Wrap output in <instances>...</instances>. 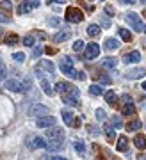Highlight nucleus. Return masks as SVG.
<instances>
[{"label":"nucleus","instance_id":"nucleus-17","mask_svg":"<svg viewBox=\"0 0 146 160\" xmlns=\"http://www.w3.org/2000/svg\"><path fill=\"white\" fill-rule=\"evenodd\" d=\"M39 84H41V89H43V92H45V94H48V96H54V94H55V91H54V89L50 87V84H48V80L41 78Z\"/></svg>","mask_w":146,"mask_h":160},{"label":"nucleus","instance_id":"nucleus-41","mask_svg":"<svg viewBox=\"0 0 146 160\" xmlns=\"http://www.w3.org/2000/svg\"><path fill=\"white\" fill-rule=\"evenodd\" d=\"M4 77H6V66L0 62V80H4Z\"/></svg>","mask_w":146,"mask_h":160},{"label":"nucleus","instance_id":"nucleus-54","mask_svg":"<svg viewBox=\"0 0 146 160\" xmlns=\"http://www.w3.org/2000/svg\"><path fill=\"white\" fill-rule=\"evenodd\" d=\"M141 4H146V0H141Z\"/></svg>","mask_w":146,"mask_h":160},{"label":"nucleus","instance_id":"nucleus-18","mask_svg":"<svg viewBox=\"0 0 146 160\" xmlns=\"http://www.w3.org/2000/svg\"><path fill=\"white\" fill-rule=\"evenodd\" d=\"M134 144H135V148H137V149H144L146 148V135H143V133L135 135Z\"/></svg>","mask_w":146,"mask_h":160},{"label":"nucleus","instance_id":"nucleus-39","mask_svg":"<svg viewBox=\"0 0 146 160\" xmlns=\"http://www.w3.org/2000/svg\"><path fill=\"white\" fill-rule=\"evenodd\" d=\"M0 23H11V18H9V14L0 12Z\"/></svg>","mask_w":146,"mask_h":160},{"label":"nucleus","instance_id":"nucleus-4","mask_svg":"<svg viewBox=\"0 0 146 160\" xmlns=\"http://www.w3.org/2000/svg\"><path fill=\"white\" fill-rule=\"evenodd\" d=\"M46 112H48V109H46L45 105H41V103H32L27 110V114L32 116V118H43Z\"/></svg>","mask_w":146,"mask_h":160},{"label":"nucleus","instance_id":"nucleus-2","mask_svg":"<svg viewBox=\"0 0 146 160\" xmlns=\"http://www.w3.org/2000/svg\"><path fill=\"white\" fill-rule=\"evenodd\" d=\"M59 68H61V71L66 77H70V78H77V71L73 69V61L70 57H62L61 62H59Z\"/></svg>","mask_w":146,"mask_h":160},{"label":"nucleus","instance_id":"nucleus-1","mask_svg":"<svg viewBox=\"0 0 146 160\" xmlns=\"http://www.w3.org/2000/svg\"><path fill=\"white\" fill-rule=\"evenodd\" d=\"M30 86H32V82L29 78H23V80H7L6 82V89L11 92H25L27 89H30Z\"/></svg>","mask_w":146,"mask_h":160},{"label":"nucleus","instance_id":"nucleus-55","mask_svg":"<svg viewBox=\"0 0 146 160\" xmlns=\"http://www.w3.org/2000/svg\"><path fill=\"white\" fill-rule=\"evenodd\" d=\"M144 18H146V9H144Z\"/></svg>","mask_w":146,"mask_h":160},{"label":"nucleus","instance_id":"nucleus-40","mask_svg":"<svg viewBox=\"0 0 146 160\" xmlns=\"http://www.w3.org/2000/svg\"><path fill=\"white\" fill-rule=\"evenodd\" d=\"M0 7H4V9H6V11H11V0H4V2H2V4H0Z\"/></svg>","mask_w":146,"mask_h":160},{"label":"nucleus","instance_id":"nucleus-29","mask_svg":"<svg viewBox=\"0 0 146 160\" xmlns=\"http://www.w3.org/2000/svg\"><path fill=\"white\" fill-rule=\"evenodd\" d=\"M41 68L46 69L48 73H54V71H55V66H54L50 61H41Z\"/></svg>","mask_w":146,"mask_h":160},{"label":"nucleus","instance_id":"nucleus-25","mask_svg":"<svg viewBox=\"0 0 146 160\" xmlns=\"http://www.w3.org/2000/svg\"><path fill=\"white\" fill-rule=\"evenodd\" d=\"M141 126H143V123H141L139 119H134V121H128V123H127V130L135 132V130H139Z\"/></svg>","mask_w":146,"mask_h":160},{"label":"nucleus","instance_id":"nucleus-56","mask_svg":"<svg viewBox=\"0 0 146 160\" xmlns=\"http://www.w3.org/2000/svg\"><path fill=\"white\" fill-rule=\"evenodd\" d=\"M144 32H146V25H144Z\"/></svg>","mask_w":146,"mask_h":160},{"label":"nucleus","instance_id":"nucleus-16","mask_svg":"<svg viewBox=\"0 0 146 160\" xmlns=\"http://www.w3.org/2000/svg\"><path fill=\"white\" fill-rule=\"evenodd\" d=\"M70 36H71V32H70L68 29H64V30H61V32H57V34L54 36V39H55L57 43H62V41L70 39Z\"/></svg>","mask_w":146,"mask_h":160},{"label":"nucleus","instance_id":"nucleus-47","mask_svg":"<svg viewBox=\"0 0 146 160\" xmlns=\"http://www.w3.org/2000/svg\"><path fill=\"white\" fill-rule=\"evenodd\" d=\"M77 78H79V80H84V78H86V73H82V71H79V73H77Z\"/></svg>","mask_w":146,"mask_h":160},{"label":"nucleus","instance_id":"nucleus-8","mask_svg":"<svg viewBox=\"0 0 146 160\" xmlns=\"http://www.w3.org/2000/svg\"><path fill=\"white\" fill-rule=\"evenodd\" d=\"M36 125H38V128H52V126H55V118L54 116L39 118V119L36 121Z\"/></svg>","mask_w":146,"mask_h":160},{"label":"nucleus","instance_id":"nucleus-33","mask_svg":"<svg viewBox=\"0 0 146 160\" xmlns=\"http://www.w3.org/2000/svg\"><path fill=\"white\" fill-rule=\"evenodd\" d=\"M89 92L93 94V96H100V94H102V87L100 86H91L89 87Z\"/></svg>","mask_w":146,"mask_h":160},{"label":"nucleus","instance_id":"nucleus-27","mask_svg":"<svg viewBox=\"0 0 146 160\" xmlns=\"http://www.w3.org/2000/svg\"><path fill=\"white\" fill-rule=\"evenodd\" d=\"M103 98H105L107 103L114 105V102H116V92H114V91H105V92H103Z\"/></svg>","mask_w":146,"mask_h":160},{"label":"nucleus","instance_id":"nucleus-6","mask_svg":"<svg viewBox=\"0 0 146 160\" xmlns=\"http://www.w3.org/2000/svg\"><path fill=\"white\" fill-rule=\"evenodd\" d=\"M46 141H62L64 139V130L62 128H57V126H52L48 132H45Z\"/></svg>","mask_w":146,"mask_h":160},{"label":"nucleus","instance_id":"nucleus-14","mask_svg":"<svg viewBox=\"0 0 146 160\" xmlns=\"http://www.w3.org/2000/svg\"><path fill=\"white\" fill-rule=\"evenodd\" d=\"M62 148H64L62 141H46V149L48 151H61Z\"/></svg>","mask_w":146,"mask_h":160},{"label":"nucleus","instance_id":"nucleus-44","mask_svg":"<svg viewBox=\"0 0 146 160\" xmlns=\"http://www.w3.org/2000/svg\"><path fill=\"white\" fill-rule=\"evenodd\" d=\"M121 102H125V103H130V102H132V98H130L128 94H123V96H121Z\"/></svg>","mask_w":146,"mask_h":160},{"label":"nucleus","instance_id":"nucleus-48","mask_svg":"<svg viewBox=\"0 0 146 160\" xmlns=\"http://www.w3.org/2000/svg\"><path fill=\"white\" fill-rule=\"evenodd\" d=\"M121 4H135V0H121Z\"/></svg>","mask_w":146,"mask_h":160},{"label":"nucleus","instance_id":"nucleus-38","mask_svg":"<svg viewBox=\"0 0 146 160\" xmlns=\"http://www.w3.org/2000/svg\"><path fill=\"white\" fill-rule=\"evenodd\" d=\"M105 110H103V109H96V118H98V121H103V119H105Z\"/></svg>","mask_w":146,"mask_h":160},{"label":"nucleus","instance_id":"nucleus-23","mask_svg":"<svg viewBox=\"0 0 146 160\" xmlns=\"http://www.w3.org/2000/svg\"><path fill=\"white\" fill-rule=\"evenodd\" d=\"M121 112H123V116H132L135 112L134 103H132V102H130V103H123V109H121Z\"/></svg>","mask_w":146,"mask_h":160},{"label":"nucleus","instance_id":"nucleus-11","mask_svg":"<svg viewBox=\"0 0 146 160\" xmlns=\"http://www.w3.org/2000/svg\"><path fill=\"white\" fill-rule=\"evenodd\" d=\"M29 148L30 149H38V148H46V141L43 137H32L29 141Z\"/></svg>","mask_w":146,"mask_h":160},{"label":"nucleus","instance_id":"nucleus-3","mask_svg":"<svg viewBox=\"0 0 146 160\" xmlns=\"http://www.w3.org/2000/svg\"><path fill=\"white\" fill-rule=\"evenodd\" d=\"M82 18H84V14H82L80 9H77V7H68V9H66V20H68V22L80 23V22H82Z\"/></svg>","mask_w":146,"mask_h":160},{"label":"nucleus","instance_id":"nucleus-30","mask_svg":"<svg viewBox=\"0 0 146 160\" xmlns=\"http://www.w3.org/2000/svg\"><path fill=\"white\" fill-rule=\"evenodd\" d=\"M103 130H105V133H107V139H109V141H112V137H114L112 125H109V123H105V125H103Z\"/></svg>","mask_w":146,"mask_h":160},{"label":"nucleus","instance_id":"nucleus-49","mask_svg":"<svg viewBox=\"0 0 146 160\" xmlns=\"http://www.w3.org/2000/svg\"><path fill=\"white\" fill-rule=\"evenodd\" d=\"M50 160H68V158H64V157H52Z\"/></svg>","mask_w":146,"mask_h":160},{"label":"nucleus","instance_id":"nucleus-5","mask_svg":"<svg viewBox=\"0 0 146 160\" xmlns=\"http://www.w3.org/2000/svg\"><path fill=\"white\" fill-rule=\"evenodd\" d=\"M125 20L128 22V25L135 30V32H141V30H143V23H141L139 14H135V12H128V14L125 16Z\"/></svg>","mask_w":146,"mask_h":160},{"label":"nucleus","instance_id":"nucleus-7","mask_svg":"<svg viewBox=\"0 0 146 160\" xmlns=\"http://www.w3.org/2000/svg\"><path fill=\"white\" fill-rule=\"evenodd\" d=\"M100 55V46L96 43H89L86 46V59H96Z\"/></svg>","mask_w":146,"mask_h":160},{"label":"nucleus","instance_id":"nucleus-21","mask_svg":"<svg viewBox=\"0 0 146 160\" xmlns=\"http://www.w3.org/2000/svg\"><path fill=\"white\" fill-rule=\"evenodd\" d=\"M62 102L66 103V105H79V100H77V96L75 94H62Z\"/></svg>","mask_w":146,"mask_h":160},{"label":"nucleus","instance_id":"nucleus-34","mask_svg":"<svg viewBox=\"0 0 146 160\" xmlns=\"http://www.w3.org/2000/svg\"><path fill=\"white\" fill-rule=\"evenodd\" d=\"M13 59H14L16 62H23V61H25V53H23V52H16V53H13Z\"/></svg>","mask_w":146,"mask_h":160},{"label":"nucleus","instance_id":"nucleus-46","mask_svg":"<svg viewBox=\"0 0 146 160\" xmlns=\"http://www.w3.org/2000/svg\"><path fill=\"white\" fill-rule=\"evenodd\" d=\"M66 0H48V4H64Z\"/></svg>","mask_w":146,"mask_h":160},{"label":"nucleus","instance_id":"nucleus-52","mask_svg":"<svg viewBox=\"0 0 146 160\" xmlns=\"http://www.w3.org/2000/svg\"><path fill=\"white\" fill-rule=\"evenodd\" d=\"M141 89H143V91L146 92V82H143V86H141Z\"/></svg>","mask_w":146,"mask_h":160},{"label":"nucleus","instance_id":"nucleus-50","mask_svg":"<svg viewBox=\"0 0 146 160\" xmlns=\"http://www.w3.org/2000/svg\"><path fill=\"white\" fill-rule=\"evenodd\" d=\"M57 23H59V20H55V18H52L50 20V25H57Z\"/></svg>","mask_w":146,"mask_h":160},{"label":"nucleus","instance_id":"nucleus-24","mask_svg":"<svg viewBox=\"0 0 146 160\" xmlns=\"http://www.w3.org/2000/svg\"><path fill=\"white\" fill-rule=\"evenodd\" d=\"M73 118H75V116H73V112H70V110H62V119H64V123H66L68 126H73Z\"/></svg>","mask_w":146,"mask_h":160},{"label":"nucleus","instance_id":"nucleus-10","mask_svg":"<svg viewBox=\"0 0 146 160\" xmlns=\"http://www.w3.org/2000/svg\"><path fill=\"white\" fill-rule=\"evenodd\" d=\"M38 6H39L38 0H34L32 4H30V2H22V4L18 6V14H25V12H29L30 9H34V7H38Z\"/></svg>","mask_w":146,"mask_h":160},{"label":"nucleus","instance_id":"nucleus-43","mask_svg":"<svg viewBox=\"0 0 146 160\" xmlns=\"http://www.w3.org/2000/svg\"><path fill=\"white\" fill-rule=\"evenodd\" d=\"M41 52H43V50H41L39 46H36V48L32 50V55H34V57H38V55H41Z\"/></svg>","mask_w":146,"mask_h":160},{"label":"nucleus","instance_id":"nucleus-28","mask_svg":"<svg viewBox=\"0 0 146 160\" xmlns=\"http://www.w3.org/2000/svg\"><path fill=\"white\" fill-rule=\"evenodd\" d=\"M118 32H119V38H121L123 41H127V43H130V41H132V34H130V30H127V29H119Z\"/></svg>","mask_w":146,"mask_h":160},{"label":"nucleus","instance_id":"nucleus-32","mask_svg":"<svg viewBox=\"0 0 146 160\" xmlns=\"http://www.w3.org/2000/svg\"><path fill=\"white\" fill-rule=\"evenodd\" d=\"M84 41H75V43H73V52H82V50H84Z\"/></svg>","mask_w":146,"mask_h":160},{"label":"nucleus","instance_id":"nucleus-26","mask_svg":"<svg viewBox=\"0 0 146 160\" xmlns=\"http://www.w3.org/2000/svg\"><path fill=\"white\" fill-rule=\"evenodd\" d=\"M18 39H20V38H18V34H14V32H13V34H7L6 38H4V43H6V45H16Z\"/></svg>","mask_w":146,"mask_h":160},{"label":"nucleus","instance_id":"nucleus-37","mask_svg":"<svg viewBox=\"0 0 146 160\" xmlns=\"http://www.w3.org/2000/svg\"><path fill=\"white\" fill-rule=\"evenodd\" d=\"M87 130H89V133L93 135V137H96V135H100V130H98L96 126H91V125H87Z\"/></svg>","mask_w":146,"mask_h":160},{"label":"nucleus","instance_id":"nucleus-42","mask_svg":"<svg viewBox=\"0 0 146 160\" xmlns=\"http://www.w3.org/2000/svg\"><path fill=\"white\" fill-rule=\"evenodd\" d=\"M105 12H107V14H111V16H112V14H114L116 11H114V7H112V6H105Z\"/></svg>","mask_w":146,"mask_h":160},{"label":"nucleus","instance_id":"nucleus-13","mask_svg":"<svg viewBox=\"0 0 146 160\" xmlns=\"http://www.w3.org/2000/svg\"><path fill=\"white\" fill-rule=\"evenodd\" d=\"M54 89H55V92H61V94H68V92L73 91V87L70 84H66V82H57Z\"/></svg>","mask_w":146,"mask_h":160},{"label":"nucleus","instance_id":"nucleus-51","mask_svg":"<svg viewBox=\"0 0 146 160\" xmlns=\"http://www.w3.org/2000/svg\"><path fill=\"white\" fill-rule=\"evenodd\" d=\"M45 52H46V53H55V50H54V48H46Z\"/></svg>","mask_w":146,"mask_h":160},{"label":"nucleus","instance_id":"nucleus-45","mask_svg":"<svg viewBox=\"0 0 146 160\" xmlns=\"http://www.w3.org/2000/svg\"><path fill=\"white\" fill-rule=\"evenodd\" d=\"M100 82H102V84H111V78H109V77H102Z\"/></svg>","mask_w":146,"mask_h":160},{"label":"nucleus","instance_id":"nucleus-36","mask_svg":"<svg viewBox=\"0 0 146 160\" xmlns=\"http://www.w3.org/2000/svg\"><path fill=\"white\" fill-rule=\"evenodd\" d=\"M23 45L25 46H34V36H25V38H23Z\"/></svg>","mask_w":146,"mask_h":160},{"label":"nucleus","instance_id":"nucleus-19","mask_svg":"<svg viewBox=\"0 0 146 160\" xmlns=\"http://www.w3.org/2000/svg\"><path fill=\"white\" fill-rule=\"evenodd\" d=\"M127 148H128V139L125 137V135H119L116 149H118V151H127Z\"/></svg>","mask_w":146,"mask_h":160},{"label":"nucleus","instance_id":"nucleus-35","mask_svg":"<svg viewBox=\"0 0 146 160\" xmlns=\"http://www.w3.org/2000/svg\"><path fill=\"white\" fill-rule=\"evenodd\" d=\"M111 125H112L114 128H121V125H123V123H121V119H119L118 116H114L112 119H111Z\"/></svg>","mask_w":146,"mask_h":160},{"label":"nucleus","instance_id":"nucleus-22","mask_svg":"<svg viewBox=\"0 0 146 160\" xmlns=\"http://www.w3.org/2000/svg\"><path fill=\"white\" fill-rule=\"evenodd\" d=\"M86 32H87V36H91V38H98V36L102 34V29L98 27V25H89Z\"/></svg>","mask_w":146,"mask_h":160},{"label":"nucleus","instance_id":"nucleus-53","mask_svg":"<svg viewBox=\"0 0 146 160\" xmlns=\"http://www.w3.org/2000/svg\"><path fill=\"white\" fill-rule=\"evenodd\" d=\"M139 160H146V155H144V157H141V158Z\"/></svg>","mask_w":146,"mask_h":160},{"label":"nucleus","instance_id":"nucleus-12","mask_svg":"<svg viewBox=\"0 0 146 160\" xmlns=\"http://www.w3.org/2000/svg\"><path fill=\"white\" fill-rule=\"evenodd\" d=\"M139 61H141L139 52H130V53H127L123 57V62H127V64H135V62H139Z\"/></svg>","mask_w":146,"mask_h":160},{"label":"nucleus","instance_id":"nucleus-15","mask_svg":"<svg viewBox=\"0 0 146 160\" xmlns=\"http://www.w3.org/2000/svg\"><path fill=\"white\" fill-rule=\"evenodd\" d=\"M102 66L105 69H116V66H118V61L114 57H105L103 61H102Z\"/></svg>","mask_w":146,"mask_h":160},{"label":"nucleus","instance_id":"nucleus-20","mask_svg":"<svg viewBox=\"0 0 146 160\" xmlns=\"http://www.w3.org/2000/svg\"><path fill=\"white\" fill-rule=\"evenodd\" d=\"M105 50H109V52H114V50H118L119 48V43L116 39H114V38H109V39L105 41Z\"/></svg>","mask_w":146,"mask_h":160},{"label":"nucleus","instance_id":"nucleus-9","mask_svg":"<svg viewBox=\"0 0 146 160\" xmlns=\"http://www.w3.org/2000/svg\"><path fill=\"white\" fill-rule=\"evenodd\" d=\"M144 75H146V69H144V68H134V69H128V71L125 73V78L135 80V78H141V77H144Z\"/></svg>","mask_w":146,"mask_h":160},{"label":"nucleus","instance_id":"nucleus-31","mask_svg":"<svg viewBox=\"0 0 146 160\" xmlns=\"http://www.w3.org/2000/svg\"><path fill=\"white\" fill-rule=\"evenodd\" d=\"M73 146H75V149H77V151H79L80 155H84V151H86V144L82 142V141H75V142H73Z\"/></svg>","mask_w":146,"mask_h":160}]
</instances>
